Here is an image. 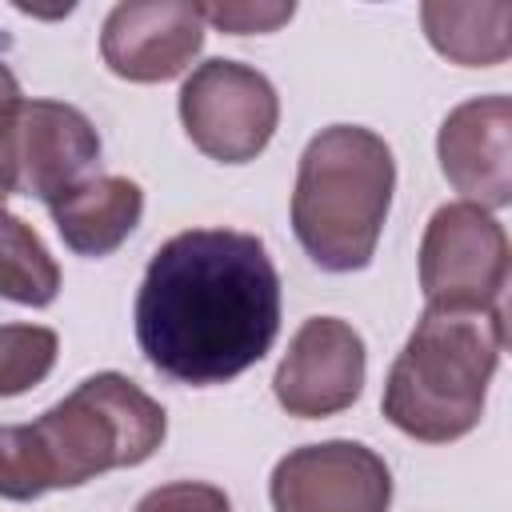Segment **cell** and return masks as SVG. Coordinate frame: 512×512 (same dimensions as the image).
Wrapping results in <instances>:
<instances>
[{
    "mask_svg": "<svg viewBox=\"0 0 512 512\" xmlns=\"http://www.w3.org/2000/svg\"><path fill=\"white\" fill-rule=\"evenodd\" d=\"M276 332L280 272L260 236L188 228L152 252L136 292V340L160 376L228 384L268 356Z\"/></svg>",
    "mask_w": 512,
    "mask_h": 512,
    "instance_id": "6da1fadb",
    "label": "cell"
},
{
    "mask_svg": "<svg viewBox=\"0 0 512 512\" xmlns=\"http://www.w3.org/2000/svg\"><path fill=\"white\" fill-rule=\"evenodd\" d=\"M500 352V308H424L384 376L380 412L412 440L452 444L480 424Z\"/></svg>",
    "mask_w": 512,
    "mask_h": 512,
    "instance_id": "7a4b0ae2",
    "label": "cell"
},
{
    "mask_svg": "<svg viewBox=\"0 0 512 512\" xmlns=\"http://www.w3.org/2000/svg\"><path fill=\"white\" fill-rule=\"evenodd\" d=\"M396 188L384 136L364 124H328L300 152L292 232L324 272H360L376 256Z\"/></svg>",
    "mask_w": 512,
    "mask_h": 512,
    "instance_id": "3957f363",
    "label": "cell"
},
{
    "mask_svg": "<svg viewBox=\"0 0 512 512\" xmlns=\"http://www.w3.org/2000/svg\"><path fill=\"white\" fill-rule=\"evenodd\" d=\"M32 436L56 492L80 488L112 468L144 464L164 444L168 416L124 372H96L36 416Z\"/></svg>",
    "mask_w": 512,
    "mask_h": 512,
    "instance_id": "277c9868",
    "label": "cell"
},
{
    "mask_svg": "<svg viewBox=\"0 0 512 512\" xmlns=\"http://www.w3.org/2000/svg\"><path fill=\"white\" fill-rule=\"evenodd\" d=\"M180 124L208 160L248 164L268 148L280 124V96L264 72L216 56L196 64L184 80Z\"/></svg>",
    "mask_w": 512,
    "mask_h": 512,
    "instance_id": "5b68a950",
    "label": "cell"
},
{
    "mask_svg": "<svg viewBox=\"0 0 512 512\" xmlns=\"http://www.w3.org/2000/svg\"><path fill=\"white\" fill-rule=\"evenodd\" d=\"M504 284L508 236L500 220L468 200L436 208L420 240V288L428 308H500Z\"/></svg>",
    "mask_w": 512,
    "mask_h": 512,
    "instance_id": "8992f818",
    "label": "cell"
},
{
    "mask_svg": "<svg viewBox=\"0 0 512 512\" xmlns=\"http://www.w3.org/2000/svg\"><path fill=\"white\" fill-rule=\"evenodd\" d=\"M268 496L276 512H388L392 472L360 440H324L280 456Z\"/></svg>",
    "mask_w": 512,
    "mask_h": 512,
    "instance_id": "52a82bcc",
    "label": "cell"
},
{
    "mask_svg": "<svg viewBox=\"0 0 512 512\" xmlns=\"http://www.w3.org/2000/svg\"><path fill=\"white\" fill-rule=\"evenodd\" d=\"M364 368L368 356L360 332L348 320L312 316L288 340V352L272 376V392L288 416H336L360 400Z\"/></svg>",
    "mask_w": 512,
    "mask_h": 512,
    "instance_id": "ba28073f",
    "label": "cell"
},
{
    "mask_svg": "<svg viewBox=\"0 0 512 512\" xmlns=\"http://www.w3.org/2000/svg\"><path fill=\"white\" fill-rule=\"evenodd\" d=\"M204 48V16L192 0H124L100 28L104 64L132 84L180 76Z\"/></svg>",
    "mask_w": 512,
    "mask_h": 512,
    "instance_id": "9c48e42d",
    "label": "cell"
},
{
    "mask_svg": "<svg viewBox=\"0 0 512 512\" xmlns=\"http://www.w3.org/2000/svg\"><path fill=\"white\" fill-rule=\"evenodd\" d=\"M440 172L476 208L512 204V100L476 96L456 104L436 136Z\"/></svg>",
    "mask_w": 512,
    "mask_h": 512,
    "instance_id": "30bf717a",
    "label": "cell"
},
{
    "mask_svg": "<svg viewBox=\"0 0 512 512\" xmlns=\"http://www.w3.org/2000/svg\"><path fill=\"white\" fill-rule=\"evenodd\" d=\"M16 168L20 188L56 204L88 184L100 168V136L92 120L64 100H20L16 112Z\"/></svg>",
    "mask_w": 512,
    "mask_h": 512,
    "instance_id": "8fae6325",
    "label": "cell"
},
{
    "mask_svg": "<svg viewBox=\"0 0 512 512\" xmlns=\"http://www.w3.org/2000/svg\"><path fill=\"white\" fill-rule=\"evenodd\" d=\"M60 240L76 256H108L116 252L144 216V192L128 176H92L72 188L56 204H48Z\"/></svg>",
    "mask_w": 512,
    "mask_h": 512,
    "instance_id": "7c38bea8",
    "label": "cell"
},
{
    "mask_svg": "<svg viewBox=\"0 0 512 512\" xmlns=\"http://www.w3.org/2000/svg\"><path fill=\"white\" fill-rule=\"evenodd\" d=\"M428 44L464 68H492L504 64L512 52V4L484 0V4H456V0H424L420 4Z\"/></svg>",
    "mask_w": 512,
    "mask_h": 512,
    "instance_id": "4fadbf2b",
    "label": "cell"
},
{
    "mask_svg": "<svg viewBox=\"0 0 512 512\" xmlns=\"http://www.w3.org/2000/svg\"><path fill=\"white\" fill-rule=\"evenodd\" d=\"M60 292V268L44 240L20 216L0 208V300L48 308Z\"/></svg>",
    "mask_w": 512,
    "mask_h": 512,
    "instance_id": "5bb4252c",
    "label": "cell"
},
{
    "mask_svg": "<svg viewBox=\"0 0 512 512\" xmlns=\"http://www.w3.org/2000/svg\"><path fill=\"white\" fill-rule=\"evenodd\" d=\"M60 352V336L44 324H0V400L36 388Z\"/></svg>",
    "mask_w": 512,
    "mask_h": 512,
    "instance_id": "9a60e30c",
    "label": "cell"
},
{
    "mask_svg": "<svg viewBox=\"0 0 512 512\" xmlns=\"http://www.w3.org/2000/svg\"><path fill=\"white\" fill-rule=\"evenodd\" d=\"M52 492L32 424H0V496L4 500H36Z\"/></svg>",
    "mask_w": 512,
    "mask_h": 512,
    "instance_id": "2e32d148",
    "label": "cell"
},
{
    "mask_svg": "<svg viewBox=\"0 0 512 512\" xmlns=\"http://www.w3.org/2000/svg\"><path fill=\"white\" fill-rule=\"evenodd\" d=\"M200 16L204 24L228 32V36H248V32H276L280 24H288L296 16V4H248V0H236V4H200Z\"/></svg>",
    "mask_w": 512,
    "mask_h": 512,
    "instance_id": "e0dca14e",
    "label": "cell"
},
{
    "mask_svg": "<svg viewBox=\"0 0 512 512\" xmlns=\"http://www.w3.org/2000/svg\"><path fill=\"white\" fill-rule=\"evenodd\" d=\"M136 512H232L224 488L216 484H204V480H172V484H160L152 488Z\"/></svg>",
    "mask_w": 512,
    "mask_h": 512,
    "instance_id": "ac0fdd59",
    "label": "cell"
},
{
    "mask_svg": "<svg viewBox=\"0 0 512 512\" xmlns=\"http://www.w3.org/2000/svg\"><path fill=\"white\" fill-rule=\"evenodd\" d=\"M16 112H20V100H0V208L20 188V168H16Z\"/></svg>",
    "mask_w": 512,
    "mask_h": 512,
    "instance_id": "d6986e66",
    "label": "cell"
},
{
    "mask_svg": "<svg viewBox=\"0 0 512 512\" xmlns=\"http://www.w3.org/2000/svg\"><path fill=\"white\" fill-rule=\"evenodd\" d=\"M0 100H24L20 96V84H16V76H12V68L0 60Z\"/></svg>",
    "mask_w": 512,
    "mask_h": 512,
    "instance_id": "ffe728a7",
    "label": "cell"
}]
</instances>
